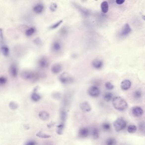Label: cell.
Instances as JSON below:
<instances>
[{
  "mask_svg": "<svg viewBox=\"0 0 145 145\" xmlns=\"http://www.w3.org/2000/svg\"><path fill=\"white\" fill-rule=\"evenodd\" d=\"M102 127L103 130L106 131L110 130L111 128L110 124L108 123H103Z\"/></svg>",
  "mask_w": 145,
  "mask_h": 145,
  "instance_id": "cell-33",
  "label": "cell"
},
{
  "mask_svg": "<svg viewBox=\"0 0 145 145\" xmlns=\"http://www.w3.org/2000/svg\"><path fill=\"white\" fill-rule=\"evenodd\" d=\"M87 92L89 96L92 97H97L100 94L99 89L96 86H91L89 87Z\"/></svg>",
  "mask_w": 145,
  "mask_h": 145,
  "instance_id": "cell-5",
  "label": "cell"
},
{
  "mask_svg": "<svg viewBox=\"0 0 145 145\" xmlns=\"http://www.w3.org/2000/svg\"><path fill=\"white\" fill-rule=\"evenodd\" d=\"M62 22H63V21L62 20H61L60 21H57V22L52 24L49 27V29H50V30H54V29H57L62 23Z\"/></svg>",
  "mask_w": 145,
  "mask_h": 145,
  "instance_id": "cell-28",
  "label": "cell"
},
{
  "mask_svg": "<svg viewBox=\"0 0 145 145\" xmlns=\"http://www.w3.org/2000/svg\"><path fill=\"white\" fill-rule=\"evenodd\" d=\"M9 72L12 77H15L18 74V69L15 64H12L9 67Z\"/></svg>",
  "mask_w": 145,
  "mask_h": 145,
  "instance_id": "cell-11",
  "label": "cell"
},
{
  "mask_svg": "<svg viewBox=\"0 0 145 145\" xmlns=\"http://www.w3.org/2000/svg\"><path fill=\"white\" fill-rule=\"evenodd\" d=\"M113 94L110 92H106L104 95V98L107 102H110L113 99Z\"/></svg>",
  "mask_w": 145,
  "mask_h": 145,
  "instance_id": "cell-27",
  "label": "cell"
},
{
  "mask_svg": "<svg viewBox=\"0 0 145 145\" xmlns=\"http://www.w3.org/2000/svg\"><path fill=\"white\" fill-rule=\"evenodd\" d=\"M1 51L3 55L5 57H8L9 55V49L7 46L3 45L1 47Z\"/></svg>",
  "mask_w": 145,
  "mask_h": 145,
  "instance_id": "cell-21",
  "label": "cell"
},
{
  "mask_svg": "<svg viewBox=\"0 0 145 145\" xmlns=\"http://www.w3.org/2000/svg\"><path fill=\"white\" fill-rule=\"evenodd\" d=\"M80 108L84 112H89L91 111V107L87 102H84L80 104Z\"/></svg>",
  "mask_w": 145,
  "mask_h": 145,
  "instance_id": "cell-14",
  "label": "cell"
},
{
  "mask_svg": "<svg viewBox=\"0 0 145 145\" xmlns=\"http://www.w3.org/2000/svg\"><path fill=\"white\" fill-rule=\"evenodd\" d=\"M59 80L61 83L64 84H67L73 83L74 80L73 77L67 72H63L59 77Z\"/></svg>",
  "mask_w": 145,
  "mask_h": 145,
  "instance_id": "cell-3",
  "label": "cell"
},
{
  "mask_svg": "<svg viewBox=\"0 0 145 145\" xmlns=\"http://www.w3.org/2000/svg\"><path fill=\"white\" fill-rule=\"evenodd\" d=\"M24 145H37V143L35 141L33 140H30L27 141Z\"/></svg>",
  "mask_w": 145,
  "mask_h": 145,
  "instance_id": "cell-37",
  "label": "cell"
},
{
  "mask_svg": "<svg viewBox=\"0 0 145 145\" xmlns=\"http://www.w3.org/2000/svg\"><path fill=\"white\" fill-rule=\"evenodd\" d=\"M7 81V78L4 76L0 77V85H3L6 84Z\"/></svg>",
  "mask_w": 145,
  "mask_h": 145,
  "instance_id": "cell-36",
  "label": "cell"
},
{
  "mask_svg": "<svg viewBox=\"0 0 145 145\" xmlns=\"http://www.w3.org/2000/svg\"><path fill=\"white\" fill-rule=\"evenodd\" d=\"M112 102L115 108L118 111H124L127 108V103L120 97H116L113 98Z\"/></svg>",
  "mask_w": 145,
  "mask_h": 145,
  "instance_id": "cell-1",
  "label": "cell"
},
{
  "mask_svg": "<svg viewBox=\"0 0 145 145\" xmlns=\"http://www.w3.org/2000/svg\"><path fill=\"white\" fill-rule=\"evenodd\" d=\"M21 77L25 80H36L38 78V74L33 72L26 70L21 73Z\"/></svg>",
  "mask_w": 145,
  "mask_h": 145,
  "instance_id": "cell-2",
  "label": "cell"
},
{
  "mask_svg": "<svg viewBox=\"0 0 145 145\" xmlns=\"http://www.w3.org/2000/svg\"><path fill=\"white\" fill-rule=\"evenodd\" d=\"M101 8L103 13H107L109 10L108 3L106 1H103L101 4Z\"/></svg>",
  "mask_w": 145,
  "mask_h": 145,
  "instance_id": "cell-20",
  "label": "cell"
},
{
  "mask_svg": "<svg viewBox=\"0 0 145 145\" xmlns=\"http://www.w3.org/2000/svg\"><path fill=\"white\" fill-rule=\"evenodd\" d=\"M104 63L101 60L97 58L93 60L92 63V66L96 70H100L102 68Z\"/></svg>",
  "mask_w": 145,
  "mask_h": 145,
  "instance_id": "cell-7",
  "label": "cell"
},
{
  "mask_svg": "<svg viewBox=\"0 0 145 145\" xmlns=\"http://www.w3.org/2000/svg\"><path fill=\"white\" fill-rule=\"evenodd\" d=\"M52 49L54 52H59L62 49V44L59 41H55L52 43Z\"/></svg>",
  "mask_w": 145,
  "mask_h": 145,
  "instance_id": "cell-16",
  "label": "cell"
},
{
  "mask_svg": "<svg viewBox=\"0 0 145 145\" xmlns=\"http://www.w3.org/2000/svg\"><path fill=\"white\" fill-rule=\"evenodd\" d=\"M36 136L40 138L43 139H48L51 138V136L50 135H48L47 134H45L42 132H39L36 134Z\"/></svg>",
  "mask_w": 145,
  "mask_h": 145,
  "instance_id": "cell-26",
  "label": "cell"
},
{
  "mask_svg": "<svg viewBox=\"0 0 145 145\" xmlns=\"http://www.w3.org/2000/svg\"><path fill=\"white\" fill-rule=\"evenodd\" d=\"M116 3L118 5H121L124 3L125 0H116Z\"/></svg>",
  "mask_w": 145,
  "mask_h": 145,
  "instance_id": "cell-40",
  "label": "cell"
},
{
  "mask_svg": "<svg viewBox=\"0 0 145 145\" xmlns=\"http://www.w3.org/2000/svg\"><path fill=\"white\" fill-rule=\"evenodd\" d=\"M116 141L115 138H110L106 141L105 145H116Z\"/></svg>",
  "mask_w": 145,
  "mask_h": 145,
  "instance_id": "cell-29",
  "label": "cell"
},
{
  "mask_svg": "<svg viewBox=\"0 0 145 145\" xmlns=\"http://www.w3.org/2000/svg\"><path fill=\"white\" fill-rule=\"evenodd\" d=\"M137 128L135 125H130L128 128L127 131L129 133L133 134L136 132Z\"/></svg>",
  "mask_w": 145,
  "mask_h": 145,
  "instance_id": "cell-30",
  "label": "cell"
},
{
  "mask_svg": "<svg viewBox=\"0 0 145 145\" xmlns=\"http://www.w3.org/2000/svg\"><path fill=\"white\" fill-rule=\"evenodd\" d=\"M61 31V34L62 35H66V34H67V30L66 29V28H62L61 29V30H60Z\"/></svg>",
  "mask_w": 145,
  "mask_h": 145,
  "instance_id": "cell-39",
  "label": "cell"
},
{
  "mask_svg": "<svg viewBox=\"0 0 145 145\" xmlns=\"http://www.w3.org/2000/svg\"><path fill=\"white\" fill-rule=\"evenodd\" d=\"M92 135L93 139H98V138L99 137V132L98 129L96 128H94L92 129Z\"/></svg>",
  "mask_w": 145,
  "mask_h": 145,
  "instance_id": "cell-22",
  "label": "cell"
},
{
  "mask_svg": "<svg viewBox=\"0 0 145 145\" xmlns=\"http://www.w3.org/2000/svg\"><path fill=\"white\" fill-rule=\"evenodd\" d=\"M38 65L41 68H47L49 65V61L46 57H42L39 60Z\"/></svg>",
  "mask_w": 145,
  "mask_h": 145,
  "instance_id": "cell-6",
  "label": "cell"
},
{
  "mask_svg": "<svg viewBox=\"0 0 145 145\" xmlns=\"http://www.w3.org/2000/svg\"><path fill=\"white\" fill-rule=\"evenodd\" d=\"M89 130L87 128H82L79 130V135L81 138H87L89 135Z\"/></svg>",
  "mask_w": 145,
  "mask_h": 145,
  "instance_id": "cell-13",
  "label": "cell"
},
{
  "mask_svg": "<svg viewBox=\"0 0 145 145\" xmlns=\"http://www.w3.org/2000/svg\"><path fill=\"white\" fill-rule=\"evenodd\" d=\"M131 82L129 80H125L122 82L120 84L121 89L123 90H127L131 86Z\"/></svg>",
  "mask_w": 145,
  "mask_h": 145,
  "instance_id": "cell-12",
  "label": "cell"
},
{
  "mask_svg": "<svg viewBox=\"0 0 145 145\" xmlns=\"http://www.w3.org/2000/svg\"><path fill=\"white\" fill-rule=\"evenodd\" d=\"M132 113L135 117H139L142 115L144 111L141 107H134L132 109Z\"/></svg>",
  "mask_w": 145,
  "mask_h": 145,
  "instance_id": "cell-8",
  "label": "cell"
},
{
  "mask_svg": "<svg viewBox=\"0 0 145 145\" xmlns=\"http://www.w3.org/2000/svg\"><path fill=\"white\" fill-rule=\"evenodd\" d=\"M113 126L116 132H120L126 128V122L123 119L119 118L114 122Z\"/></svg>",
  "mask_w": 145,
  "mask_h": 145,
  "instance_id": "cell-4",
  "label": "cell"
},
{
  "mask_svg": "<svg viewBox=\"0 0 145 145\" xmlns=\"http://www.w3.org/2000/svg\"><path fill=\"white\" fill-rule=\"evenodd\" d=\"M35 32H36V29L35 28L33 27H31L26 30V31L25 32V35L28 37H30L34 34L35 33Z\"/></svg>",
  "mask_w": 145,
  "mask_h": 145,
  "instance_id": "cell-24",
  "label": "cell"
},
{
  "mask_svg": "<svg viewBox=\"0 0 145 145\" xmlns=\"http://www.w3.org/2000/svg\"><path fill=\"white\" fill-rule=\"evenodd\" d=\"M62 69L61 64L59 63L55 64L53 65L51 68V71L53 74H57L60 72Z\"/></svg>",
  "mask_w": 145,
  "mask_h": 145,
  "instance_id": "cell-10",
  "label": "cell"
},
{
  "mask_svg": "<svg viewBox=\"0 0 145 145\" xmlns=\"http://www.w3.org/2000/svg\"><path fill=\"white\" fill-rule=\"evenodd\" d=\"M142 18L143 19V20H144L145 21V15H142Z\"/></svg>",
  "mask_w": 145,
  "mask_h": 145,
  "instance_id": "cell-42",
  "label": "cell"
},
{
  "mask_svg": "<svg viewBox=\"0 0 145 145\" xmlns=\"http://www.w3.org/2000/svg\"><path fill=\"white\" fill-rule=\"evenodd\" d=\"M0 37L1 40H3V30L2 29H0Z\"/></svg>",
  "mask_w": 145,
  "mask_h": 145,
  "instance_id": "cell-41",
  "label": "cell"
},
{
  "mask_svg": "<svg viewBox=\"0 0 145 145\" xmlns=\"http://www.w3.org/2000/svg\"><path fill=\"white\" fill-rule=\"evenodd\" d=\"M57 6H57V4L56 3L53 2L50 4L49 6V9L51 12H55L57 9Z\"/></svg>",
  "mask_w": 145,
  "mask_h": 145,
  "instance_id": "cell-34",
  "label": "cell"
},
{
  "mask_svg": "<svg viewBox=\"0 0 145 145\" xmlns=\"http://www.w3.org/2000/svg\"><path fill=\"white\" fill-rule=\"evenodd\" d=\"M44 9V6L43 4L38 3L34 6L33 10L36 13L40 14L43 12Z\"/></svg>",
  "mask_w": 145,
  "mask_h": 145,
  "instance_id": "cell-15",
  "label": "cell"
},
{
  "mask_svg": "<svg viewBox=\"0 0 145 145\" xmlns=\"http://www.w3.org/2000/svg\"><path fill=\"white\" fill-rule=\"evenodd\" d=\"M75 6L76 9H78V10L81 12V13L84 16H87L89 15V11L85 8L81 6L80 5L77 4H75Z\"/></svg>",
  "mask_w": 145,
  "mask_h": 145,
  "instance_id": "cell-17",
  "label": "cell"
},
{
  "mask_svg": "<svg viewBox=\"0 0 145 145\" xmlns=\"http://www.w3.org/2000/svg\"><path fill=\"white\" fill-rule=\"evenodd\" d=\"M133 95L135 99H139L142 97V92L140 90H136L134 92Z\"/></svg>",
  "mask_w": 145,
  "mask_h": 145,
  "instance_id": "cell-31",
  "label": "cell"
},
{
  "mask_svg": "<svg viewBox=\"0 0 145 145\" xmlns=\"http://www.w3.org/2000/svg\"><path fill=\"white\" fill-rule=\"evenodd\" d=\"M131 31L132 30L129 24H126L122 29L120 33V36H127L131 33Z\"/></svg>",
  "mask_w": 145,
  "mask_h": 145,
  "instance_id": "cell-9",
  "label": "cell"
},
{
  "mask_svg": "<svg viewBox=\"0 0 145 145\" xmlns=\"http://www.w3.org/2000/svg\"><path fill=\"white\" fill-rule=\"evenodd\" d=\"M67 114L66 111L62 109L60 111V119L61 121V123H64V122L66 121V118H67Z\"/></svg>",
  "mask_w": 145,
  "mask_h": 145,
  "instance_id": "cell-23",
  "label": "cell"
},
{
  "mask_svg": "<svg viewBox=\"0 0 145 145\" xmlns=\"http://www.w3.org/2000/svg\"><path fill=\"white\" fill-rule=\"evenodd\" d=\"M9 106L10 109L12 110H15L17 109L18 107V104L15 102H13V101H12V102L9 103Z\"/></svg>",
  "mask_w": 145,
  "mask_h": 145,
  "instance_id": "cell-32",
  "label": "cell"
},
{
  "mask_svg": "<svg viewBox=\"0 0 145 145\" xmlns=\"http://www.w3.org/2000/svg\"><path fill=\"white\" fill-rule=\"evenodd\" d=\"M39 117L43 121H46L49 118V114L46 111H42L39 113Z\"/></svg>",
  "mask_w": 145,
  "mask_h": 145,
  "instance_id": "cell-19",
  "label": "cell"
},
{
  "mask_svg": "<svg viewBox=\"0 0 145 145\" xmlns=\"http://www.w3.org/2000/svg\"><path fill=\"white\" fill-rule=\"evenodd\" d=\"M34 42L36 44L40 45L41 43V40L39 38H37L34 40Z\"/></svg>",
  "mask_w": 145,
  "mask_h": 145,
  "instance_id": "cell-38",
  "label": "cell"
},
{
  "mask_svg": "<svg viewBox=\"0 0 145 145\" xmlns=\"http://www.w3.org/2000/svg\"><path fill=\"white\" fill-rule=\"evenodd\" d=\"M31 99L34 102H37L41 99V96L37 92V89L35 88L31 95Z\"/></svg>",
  "mask_w": 145,
  "mask_h": 145,
  "instance_id": "cell-18",
  "label": "cell"
},
{
  "mask_svg": "<svg viewBox=\"0 0 145 145\" xmlns=\"http://www.w3.org/2000/svg\"><path fill=\"white\" fill-rule=\"evenodd\" d=\"M105 86L106 89L108 90H112L114 88V85L110 82H107L105 84Z\"/></svg>",
  "mask_w": 145,
  "mask_h": 145,
  "instance_id": "cell-35",
  "label": "cell"
},
{
  "mask_svg": "<svg viewBox=\"0 0 145 145\" xmlns=\"http://www.w3.org/2000/svg\"><path fill=\"white\" fill-rule=\"evenodd\" d=\"M64 123H61L60 124L57 126V132L58 135H62L64 129Z\"/></svg>",
  "mask_w": 145,
  "mask_h": 145,
  "instance_id": "cell-25",
  "label": "cell"
}]
</instances>
